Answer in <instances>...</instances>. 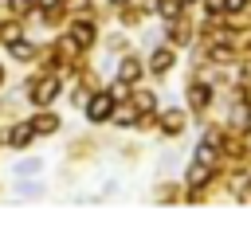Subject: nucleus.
I'll use <instances>...</instances> for the list:
<instances>
[{
  "label": "nucleus",
  "instance_id": "0eeeda50",
  "mask_svg": "<svg viewBox=\"0 0 251 231\" xmlns=\"http://www.w3.org/2000/svg\"><path fill=\"white\" fill-rule=\"evenodd\" d=\"M161 121H165V133H176V129H180V121H184V114H180V110H169Z\"/></svg>",
  "mask_w": 251,
  "mask_h": 231
},
{
  "label": "nucleus",
  "instance_id": "20e7f679",
  "mask_svg": "<svg viewBox=\"0 0 251 231\" xmlns=\"http://www.w3.org/2000/svg\"><path fill=\"white\" fill-rule=\"evenodd\" d=\"M208 176H212V164H200V161H196V168L188 172V188H200V184H208Z\"/></svg>",
  "mask_w": 251,
  "mask_h": 231
},
{
  "label": "nucleus",
  "instance_id": "f3484780",
  "mask_svg": "<svg viewBox=\"0 0 251 231\" xmlns=\"http://www.w3.org/2000/svg\"><path fill=\"white\" fill-rule=\"evenodd\" d=\"M247 149H251V129H247Z\"/></svg>",
  "mask_w": 251,
  "mask_h": 231
},
{
  "label": "nucleus",
  "instance_id": "9b49d317",
  "mask_svg": "<svg viewBox=\"0 0 251 231\" xmlns=\"http://www.w3.org/2000/svg\"><path fill=\"white\" fill-rule=\"evenodd\" d=\"M192 106H196V110L208 106V86H196V90H192Z\"/></svg>",
  "mask_w": 251,
  "mask_h": 231
},
{
  "label": "nucleus",
  "instance_id": "f03ea898",
  "mask_svg": "<svg viewBox=\"0 0 251 231\" xmlns=\"http://www.w3.org/2000/svg\"><path fill=\"white\" fill-rule=\"evenodd\" d=\"M55 94H59V78H43V82H35V102H39V106H47Z\"/></svg>",
  "mask_w": 251,
  "mask_h": 231
},
{
  "label": "nucleus",
  "instance_id": "dca6fc26",
  "mask_svg": "<svg viewBox=\"0 0 251 231\" xmlns=\"http://www.w3.org/2000/svg\"><path fill=\"white\" fill-rule=\"evenodd\" d=\"M39 4H43V8H55V4H59V0H39Z\"/></svg>",
  "mask_w": 251,
  "mask_h": 231
},
{
  "label": "nucleus",
  "instance_id": "9d476101",
  "mask_svg": "<svg viewBox=\"0 0 251 231\" xmlns=\"http://www.w3.org/2000/svg\"><path fill=\"white\" fill-rule=\"evenodd\" d=\"M176 12H180V0H161V16L165 20H176Z\"/></svg>",
  "mask_w": 251,
  "mask_h": 231
},
{
  "label": "nucleus",
  "instance_id": "6e6552de",
  "mask_svg": "<svg viewBox=\"0 0 251 231\" xmlns=\"http://www.w3.org/2000/svg\"><path fill=\"white\" fill-rule=\"evenodd\" d=\"M90 39H94V27H90V23H78V27H75V43H78V47H86Z\"/></svg>",
  "mask_w": 251,
  "mask_h": 231
},
{
  "label": "nucleus",
  "instance_id": "6ab92c4d",
  "mask_svg": "<svg viewBox=\"0 0 251 231\" xmlns=\"http://www.w3.org/2000/svg\"><path fill=\"white\" fill-rule=\"evenodd\" d=\"M180 4H192V0H180Z\"/></svg>",
  "mask_w": 251,
  "mask_h": 231
},
{
  "label": "nucleus",
  "instance_id": "423d86ee",
  "mask_svg": "<svg viewBox=\"0 0 251 231\" xmlns=\"http://www.w3.org/2000/svg\"><path fill=\"white\" fill-rule=\"evenodd\" d=\"M31 133H35V129H31V125H16V129H12V137H8V141H12V145H16V149H24V145H27V141H31Z\"/></svg>",
  "mask_w": 251,
  "mask_h": 231
},
{
  "label": "nucleus",
  "instance_id": "7ed1b4c3",
  "mask_svg": "<svg viewBox=\"0 0 251 231\" xmlns=\"http://www.w3.org/2000/svg\"><path fill=\"white\" fill-rule=\"evenodd\" d=\"M169 63H173V51L169 47H161V51H153V59H149V70H169Z\"/></svg>",
  "mask_w": 251,
  "mask_h": 231
},
{
  "label": "nucleus",
  "instance_id": "f8f14e48",
  "mask_svg": "<svg viewBox=\"0 0 251 231\" xmlns=\"http://www.w3.org/2000/svg\"><path fill=\"white\" fill-rule=\"evenodd\" d=\"M31 129H35V133H51V129H55V117H39Z\"/></svg>",
  "mask_w": 251,
  "mask_h": 231
},
{
  "label": "nucleus",
  "instance_id": "ddd939ff",
  "mask_svg": "<svg viewBox=\"0 0 251 231\" xmlns=\"http://www.w3.org/2000/svg\"><path fill=\"white\" fill-rule=\"evenodd\" d=\"M27 8H31V0H12V12H16V16H24Z\"/></svg>",
  "mask_w": 251,
  "mask_h": 231
},
{
  "label": "nucleus",
  "instance_id": "a211bd4d",
  "mask_svg": "<svg viewBox=\"0 0 251 231\" xmlns=\"http://www.w3.org/2000/svg\"><path fill=\"white\" fill-rule=\"evenodd\" d=\"M110 4H126V0H110Z\"/></svg>",
  "mask_w": 251,
  "mask_h": 231
},
{
  "label": "nucleus",
  "instance_id": "f257e3e1",
  "mask_svg": "<svg viewBox=\"0 0 251 231\" xmlns=\"http://www.w3.org/2000/svg\"><path fill=\"white\" fill-rule=\"evenodd\" d=\"M114 114V98L110 94H94L90 102H86V117L90 121H102V117H110Z\"/></svg>",
  "mask_w": 251,
  "mask_h": 231
},
{
  "label": "nucleus",
  "instance_id": "39448f33",
  "mask_svg": "<svg viewBox=\"0 0 251 231\" xmlns=\"http://www.w3.org/2000/svg\"><path fill=\"white\" fill-rule=\"evenodd\" d=\"M118 78L129 86V82H137V63L133 59H122V67H118Z\"/></svg>",
  "mask_w": 251,
  "mask_h": 231
},
{
  "label": "nucleus",
  "instance_id": "4468645a",
  "mask_svg": "<svg viewBox=\"0 0 251 231\" xmlns=\"http://www.w3.org/2000/svg\"><path fill=\"white\" fill-rule=\"evenodd\" d=\"M243 4H247V0H224V8H227V12H239Z\"/></svg>",
  "mask_w": 251,
  "mask_h": 231
},
{
  "label": "nucleus",
  "instance_id": "aec40b11",
  "mask_svg": "<svg viewBox=\"0 0 251 231\" xmlns=\"http://www.w3.org/2000/svg\"><path fill=\"white\" fill-rule=\"evenodd\" d=\"M0 78H4V70H0Z\"/></svg>",
  "mask_w": 251,
  "mask_h": 231
},
{
  "label": "nucleus",
  "instance_id": "1a4fd4ad",
  "mask_svg": "<svg viewBox=\"0 0 251 231\" xmlns=\"http://www.w3.org/2000/svg\"><path fill=\"white\" fill-rule=\"evenodd\" d=\"M8 47H12V55H16V59H31V43H24L20 35H16V39H12Z\"/></svg>",
  "mask_w": 251,
  "mask_h": 231
},
{
  "label": "nucleus",
  "instance_id": "2eb2a0df",
  "mask_svg": "<svg viewBox=\"0 0 251 231\" xmlns=\"http://www.w3.org/2000/svg\"><path fill=\"white\" fill-rule=\"evenodd\" d=\"M208 12H224V0H208Z\"/></svg>",
  "mask_w": 251,
  "mask_h": 231
}]
</instances>
